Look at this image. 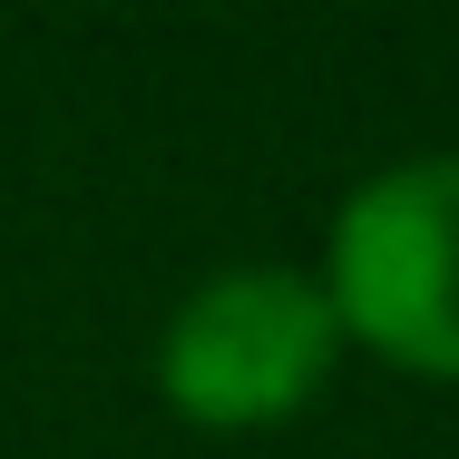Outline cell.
<instances>
[{"instance_id": "2", "label": "cell", "mask_w": 459, "mask_h": 459, "mask_svg": "<svg viewBox=\"0 0 459 459\" xmlns=\"http://www.w3.org/2000/svg\"><path fill=\"white\" fill-rule=\"evenodd\" d=\"M333 313L371 352L459 381V157L371 177L333 225Z\"/></svg>"}, {"instance_id": "1", "label": "cell", "mask_w": 459, "mask_h": 459, "mask_svg": "<svg viewBox=\"0 0 459 459\" xmlns=\"http://www.w3.org/2000/svg\"><path fill=\"white\" fill-rule=\"evenodd\" d=\"M333 342H342V313L313 274L245 264L177 303V323L157 342V391H167V411L205 420V430H264L323 391Z\"/></svg>"}]
</instances>
